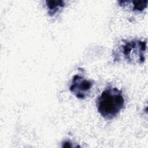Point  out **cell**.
I'll use <instances>...</instances> for the list:
<instances>
[{
	"mask_svg": "<svg viewBox=\"0 0 148 148\" xmlns=\"http://www.w3.org/2000/svg\"><path fill=\"white\" fill-rule=\"evenodd\" d=\"M45 3L47 8V13L50 16H53L65 6V2L61 0L46 1Z\"/></svg>",
	"mask_w": 148,
	"mask_h": 148,
	"instance_id": "obj_4",
	"label": "cell"
},
{
	"mask_svg": "<svg viewBox=\"0 0 148 148\" xmlns=\"http://www.w3.org/2000/svg\"><path fill=\"white\" fill-rule=\"evenodd\" d=\"M93 84V80L86 79L82 74L77 73L73 76L69 90L77 98L84 99L90 94Z\"/></svg>",
	"mask_w": 148,
	"mask_h": 148,
	"instance_id": "obj_3",
	"label": "cell"
},
{
	"mask_svg": "<svg viewBox=\"0 0 148 148\" xmlns=\"http://www.w3.org/2000/svg\"><path fill=\"white\" fill-rule=\"evenodd\" d=\"M131 5V10L134 12H142L147 8V1H127Z\"/></svg>",
	"mask_w": 148,
	"mask_h": 148,
	"instance_id": "obj_5",
	"label": "cell"
},
{
	"mask_svg": "<svg viewBox=\"0 0 148 148\" xmlns=\"http://www.w3.org/2000/svg\"><path fill=\"white\" fill-rule=\"evenodd\" d=\"M96 106L98 113L105 119H114L124 106L122 91L114 87H108L97 99Z\"/></svg>",
	"mask_w": 148,
	"mask_h": 148,
	"instance_id": "obj_1",
	"label": "cell"
},
{
	"mask_svg": "<svg viewBox=\"0 0 148 148\" xmlns=\"http://www.w3.org/2000/svg\"><path fill=\"white\" fill-rule=\"evenodd\" d=\"M146 49V40H124L116 50V60L120 56V59L128 64H142L145 61Z\"/></svg>",
	"mask_w": 148,
	"mask_h": 148,
	"instance_id": "obj_2",
	"label": "cell"
}]
</instances>
